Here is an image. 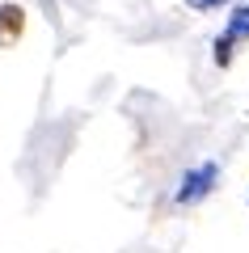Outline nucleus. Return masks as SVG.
Instances as JSON below:
<instances>
[{
  "label": "nucleus",
  "mask_w": 249,
  "mask_h": 253,
  "mask_svg": "<svg viewBox=\"0 0 249 253\" xmlns=\"http://www.w3.org/2000/svg\"><path fill=\"white\" fill-rule=\"evenodd\" d=\"M26 30V9L21 4H0V46H13Z\"/></svg>",
  "instance_id": "nucleus-2"
},
{
  "label": "nucleus",
  "mask_w": 249,
  "mask_h": 253,
  "mask_svg": "<svg viewBox=\"0 0 249 253\" xmlns=\"http://www.w3.org/2000/svg\"><path fill=\"white\" fill-rule=\"evenodd\" d=\"M215 181H220V165H215V161L195 165V169L182 177V186L173 190V203H178V207H195V203H203L207 194L215 190Z\"/></svg>",
  "instance_id": "nucleus-1"
},
{
  "label": "nucleus",
  "mask_w": 249,
  "mask_h": 253,
  "mask_svg": "<svg viewBox=\"0 0 249 253\" xmlns=\"http://www.w3.org/2000/svg\"><path fill=\"white\" fill-rule=\"evenodd\" d=\"M232 46H237V42H232L228 34L215 38V63H220V68H228V63H232Z\"/></svg>",
  "instance_id": "nucleus-4"
},
{
  "label": "nucleus",
  "mask_w": 249,
  "mask_h": 253,
  "mask_svg": "<svg viewBox=\"0 0 249 253\" xmlns=\"http://www.w3.org/2000/svg\"><path fill=\"white\" fill-rule=\"evenodd\" d=\"M224 0H186V9H195V13H207V9H220Z\"/></svg>",
  "instance_id": "nucleus-5"
},
{
  "label": "nucleus",
  "mask_w": 249,
  "mask_h": 253,
  "mask_svg": "<svg viewBox=\"0 0 249 253\" xmlns=\"http://www.w3.org/2000/svg\"><path fill=\"white\" fill-rule=\"evenodd\" d=\"M224 34H228L232 42H245V38H249V4H241V9L232 13V21H228Z\"/></svg>",
  "instance_id": "nucleus-3"
}]
</instances>
